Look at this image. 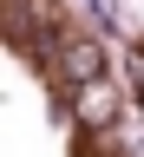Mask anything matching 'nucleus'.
Instances as JSON below:
<instances>
[{
  "instance_id": "nucleus-1",
  "label": "nucleus",
  "mask_w": 144,
  "mask_h": 157,
  "mask_svg": "<svg viewBox=\"0 0 144 157\" xmlns=\"http://www.w3.org/2000/svg\"><path fill=\"white\" fill-rule=\"evenodd\" d=\"M59 66H66V78H72V85H98L105 52H98V46H66V52H59Z\"/></svg>"
}]
</instances>
